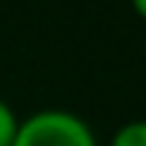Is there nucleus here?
<instances>
[{
	"instance_id": "nucleus-1",
	"label": "nucleus",
	"mask_w": 146,
	"mask_h": 146,
	"mask_svg": "<svg viewBox=\"0 0 146 146\" xmlns=\"http://www.w3.org/2000/svg\"><path fill=\"white\" fill-rule=\"evenodd\" d=\"M11 146H98L95 133L78 114L46 108L19 122Z\"/></svg>"
},
{
	"instance_id": "nucleus-2",
	"label": "nucleus",
	"mask_w": 146,
	"mask_h": 146,
	"mask_svg": "<svg viewBox=\"0 0 146 146\" xmlns=\"http://www.w3.org/2000/svg\"><path fill=\"white\" fill-rule=\"evenodd\" d=\"M111 146H146V119L122 125L111 138Z\"/></svg>"
},
{
	"instance_id": "nucleus-3",
	"label": "nucleus",
	"mask_w": 146,
	"mask_h": 146,
	"mask_svg": "<svg viewBox=\"0 0 146 146\" xmlns=\"http://www.w3.org/2000/svg\"><path fill=\"white\" fill-rule=\"evenodd\" d=\"M19 130V119H16L14 108L5 100H0V146H11Z\"/></svg>"
},
{
	"instance_id": "nucleus-4",
	"label": "nucleus",
	"mask_w": 146,
	"mask_h": 146,
	"mask_svg": "<svg viewBox=\"0 0 146 146\" xmlns=\"http://www.w3.org/2000/svg\"><path fill=\"white\" fill-rule=\"evenodd\" d=\"M130 3H133V8H135V14L146 19V0H130Z\"/></svg>"
}]
</instances>
